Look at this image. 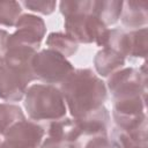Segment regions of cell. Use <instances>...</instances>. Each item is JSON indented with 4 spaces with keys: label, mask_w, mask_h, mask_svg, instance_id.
I'll return each instance as SVG.
<instances>
[{
    "label": "cell",
    "mask_w": 148,
    "mask_h": 148,
    "mask_svg": "<svg viewBox=\"0 0 148 148\" xmlns=\"http://www.w3.org/2000/svg\"><path fill=\"white\" fill-rule=\"evenodd\" d=\"M58 88L73 119L99 109L108 98L105 82L90 68H75Z\"/></svg>",
    "instance_id": "1"
},
{
    "label": "cell",
    "mask_w": 148,
    "mask_h": 148,
    "mask_svg": "<svg viewBox=\"0 0 148 148\" xmlns=\"http://www.w3.org/2000/svg\"><path fill=\"white\" fill-rule=\"evenodd\" d=\"M23 99L29 119L36 123L49 124L67 114L64 96L57 86L34 83L27 88Z\"/></svg>",
    "instance_id": "2"
},
{
    "label": "cell",
    "mask_w": 148,
    "mask_h": 148,
    "mask_svg": "<svg viewBox=\"0 0 148 148\" xmlns=\"http://www.w3.org/2000/svg\"><path fill=\"white\" fill-rule=\"evenodd\" d=\"M31 67L36 80L57 87L75 69L67 58L50 49L38 51L32 58Z\"/></svg>",
    "instance_id": "3"
},
{
    "label": "cell",
    "mask_w": 148,
    "mask_h": 148,
    "mask_svg": "<svg viewBox=\"0 0 148 148\" xmlns=\"http://www.w3.org/2000/svg\"><path fill=\"white\" fill-rule=\"evenodd\" d=\"M112 99L128 96H147V64L141 67H124L108 77L105 83Z\"/></svg>",
    "instance_id": "4"
},
{
    "label": "cell",
    "mask_w": 148,
    "mask_h": 148,
    "mask_svg": "<svg viewBox=\"0 0 148 148\" xmlns=\"http://www.w3.org/2000/svg\"><path fill=\"white\" fill-rule=\"evenodd\" d=\"M65 32L77 44L95 43L104 47L109 28L92 14H73L65 17Z\"/></svg>",
    "instance_id": "5"
},
{
    "label": "cell",
    "mask_w": 148,
    "mask_h": 148,
    "mask_svg": "<svg viewBox=\"0 0 148 148\" xmlns=\"http://www.w3.org/2000/svg\"><path fill=\"white\" fill-rule=\"evenodd\" d=\"M147 28L126 31L124 29H109L104 47L118 52L125 59H146L147 57Z\"/></svg>",
    "instance_id": "6"
},
{
    "label": "cell",
    "mask_w": 148,
    "mask_h": 148,
    "mask_svg": "<svg viewBox=\"0 0 148 148\" xmlns=\"http://www.w3.org/2000/svg\"><path fill=\"white\" fill-rule=\"evenodd\" d=\"M35 80L32 72L22 71L0 61V98L2 101L7 103L21 101L27 88Z\"/></svg>",
    "instance_id": "7"
},
{
    "label": "cell",
    "mask_w": 148,
    "mask_h": 148,
    "mask_svg": "<svg viewBox=\"0 0 148 148\" xmlns=\"http://www.w3.org/2000/svg\"><path fill=\"white\" fill-rule=\"evenodd\" d=\"M15 28V31L9 35V39L38 51L46 34V24L44 20L34 14H22L17 20Z\"/></svg>",
    "instance_id": "8"
},
{
    "label": "cell",
    "mask_w": 148,
    "mask_h": 148,
    "mask_svg": "<svg viewBox=\"0 0 148 148\" xmlns=\"http://www.w3.org/2000/svg\"><path fill=\"white\" fill-rule=\"evenodd\" d=\"M45 138V127L30 119L14 124L2 136L3 140L23 148H40Z\"/></svg>",
    "instance_id": "9"
},
{
    "label": "cell",
    "mask_w": 148,
    "mask_h": 148,
    "mask_svg": "<svg viewBox=\"0 0 148 148\" xmlns=\"http://www.w3.org/2000/svg\"><path fill=\"white\" fill-rule=\"evenodd\" d=\"M111 114L105 105L99 109L81 117L73 119L79 131L86 136H108V130L110 126Z\"/></svg>",
    "instance_id": "10"
},
{
    "label": "cell",
    "mask_w": 148,
    "mask_h": 148,
    "mask_svg": "<svg viewBox=\"0 0 148 148\" xmlns=\"http://www.w3.org/2000/svg\"><path fill=\"white\" fill-rule=\"evenodd\" d=\"M82 136L73 118L65 117L59 120H54L47 124L45 128V140L56 142L77 143Z\"/></svg>",
    "instance_id": "11"
},
{
    "label": "cell",
    "mask_w": 148,
    "mask_h": 148,
    "mask_svg": "<svg viewBox=\"0 0 148 148\" xmlns=\"http://www.w3.org/2000/svg\"><path fill=\"white\" fill-rule=\"evenodd\" d=\"M121 24L131 30L147 28L148 24V2L147 1H123L120 14Z\"/></svg>",
    "instance_id": "12"
},
{
    "label": "cell",
    "mask_w": 148,
    "mask_h": 148,
    "mask_svg": "<svg viewBox=\"0 0 148 148\" xmlns=\"http://www.w3.org/2000/svg\"><path fill=\"white\" fill-rule=\"evenodd\" d=\"M125 62L126 59L124 57L109 47H102L94 57V67L99 77L108 79L117 71L124 68Z\"/></svg>",
    "instance_id": "13"
},
{
    "label": "cell",
    "mask_w": 148,
    "mask_h": 148,
    "mask_svg": "<svg viewBox=\"0 0 148 148\" xmlns=\"http://www.w3.org/2000/svg\"><path fill=\"white\" fill-rule=\"evenodd\" d=\"M123 8L120 0H94L92 15H95L105 27L118 22Z\"/></svg>",
    "instance_id": "14"
},
{
    "label": "cell",
    "mask_w": 148,
    "mask_h": 148,
    "mask_svg": "<svg viewBox=\"0 0 148 148\" xmlns=\"http://www.w3.org/2000/svg\"><path fill=\"white\" fill-rule=\"evenodd\" d=\"M46 46L50 50H53L65 58L74 56L79 50V44L69 37L66 32H51L46 37Z\"/></svg>",
    "instance_id": "15"
},
{
    "label": "cell",
    "mask_w": 148,
    "mask_h": 148,
    "mask_svg": "<svg viewBox=\"0 0 148 148\" xmlns=\"http://www.w3.org/2000/svg\"><path fill=\"white\" fill-rule=\"evenodd\" d=\"M25 119L22 109L13 103H0V136L17 121Z\"/></svg>",
    "instance_id": "16"
},
{
    "label": "cell",
    "mask_w": 148,
    "mask_h": 148,
    "mask_svg": "<svg viewBox=\"0 0 148 148\" xmlns=\"http://www.w3.org/2000/svg\"><path fill=\"white\" fill-rule=\"evenodd\" d=\"M22 15V5L18 1H0V25L15 27Z\"/></svg>",
    "instance_id": "17"
},
{
    "label": "cell",
    "mask_w": 148,
    "mask_h": 148,
    "mask_svg": "<svg viewBox=\"0 0 148 148\" xmlns=\"http://www.w3.org/2000/svg\"><path fill=\"white\" fill-rule=\"evenodd\" d=\"M94 0H73L60 1L59 9L64 17L73 14H92Z\"/></svg>",
    "instance_id": "18"
},
{
    "label": "cell",
    "mask_w": 148,
    "mask_h": 148,
    "mask_svg": "<svg viewBox=\"0 0 148 148\" xmlns=\"http://www.w3.org/2000/svg\"><path fill=\"white\" fill-rule=\"evenodd\" d=\"M22 6H24L27 9L34 12V13H39L42 15H50L56 10L57 7V1H44V0H28L21 2Z\"/></svg>",
    "instance_id": "19"
},
{
    "label": "cell",
    "mask_w": 148,
    "mask_h": 148,
    "mask_svg": "<svg viewBox=\"0 0 148 148\" xmlns=\"http://www.w3.org/2000/svg\"><path fill=\"white\" fill-rule=\"evenodd\" d=\"M84 148H113L108 136H94L84 146Z\"/></svg>",
    "instance_id": "20"
},
{
    "label": "cell",
    "mask_w": 148,
    "mask_h": 148,
    "mask_svg": "<svg viewBox=\"0 0 148 148\" xmlns=\"http://www.w3.org/2000/svg\"><path fill=\"white\" fill-rule=\"evenodd\" d=\"M40 148H81V145H80V142H77V143L56 142V141H49V140L44 139Z\"/></svg>",
    "instance_id": "21"
},
{
    "label": "cell",
    "mask_w": 148,
    "mask_h": 148,
    "mask_svg": "<svg viewBox=\"0 0 148 148\" xmlns=\"http://www.w3.org/2000/svg\"><path fill=\"white\" fill-rule=\"evenodd\" d=\"M0 148H23V147H20L17 145H14V143H10L3 139H0Z\"/></svg>",
    "instance_id": "22"
}]
</instances>
